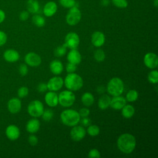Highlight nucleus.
Wrapping results in <instances>:
<instances>
[{"label":"nucleus","mask_w":158,"mask_h":158,"mask_svg":"<svg viewBox=\"0 0 158 158\" xmlns=\"http://www.w3.org/2000/svg\"><path fill=\"white\" fill-rule=\"evenodd\" d=\"M136 144L135 137L130 133L122 134L117 139L118 149L124 154H130L135 149Z\"/></svg>","instance_id":"nucleus-1"},{"label":"nucleus","mask_w":158,"mask_h":158,"mask_svg":"<svg viewBox=\"0 0 158 158\" xmlns=\"http://www.w3.org/2000/svg\"><path fill=\"white\" fill-rule=\"evenodd\" d=\"M62 123L68 127H73L78 125L80 121V115L78 111L73 109H65L60 115Z\"/></svg>","instance_id":"nucleus-2"},{"label":"nucleus","mask_w":158,"mask_h":158,"mask_svg":"<svg viewBox=\"0 0 158 158\" xmlns=\"http://www.w3.org/2000/svg\"><path fill=\"white\" fill-rule=\"evenodd\" d=\"M64 83L69 90L75 91L82 88L83 80L79 75L74 72L69 73L64 80Z\"/></svg>","instance_id":"nucleus-3"},{"label":"nucleus","mask_w":158,"mask_h":158,"mask_svg":"<svg viewBox=\"0 0 158 158\" xmlns=\"http://www.w3.org/2000/svg\"><path fill=\"white\" fill-rule=\"evenodd\" d=\"M106 89L109 94H110L111 96H119L123 92V82L120 78L114 77L108 82Z\"/></svg>","instance_id":"nucleus-4"},{"label":"nucleus","mask_w":158,"mask_h":158,"mask_svg":"<svg viewBox=\"0 0 158 158\" xmlns=\"http://www.w3.org/2000/svg\"><path fill=\"white\" fill-rule=\"evenodd\" d=\"M58 101L60 105L64 107L72 106L75 101V95L70 90H64L58 96Z\"/></svg>","instance_id":"nucleus-5"},{"label":"nucleus","mask_w":158,"mask_h":158,"mask_svg":"<svg viewBox=\"0 0 158 158\" xmlns=\"http://www.w3.org/2000/svg\"><path fill=\"white\" fill-rule=\"evenodd\" d=\"M44 110L43 104L39 100L31 101L27 107V112L28 114L35 118L41 117Z\"/></svg>","instance_id":"nucleus-6"},{"label":"nucleus","mask_w":158,"mask_h":158,"mask_svg":"<svg viewBox=\"0 0 158 158\" xmlns=\"http://www.w3.org/2000/svg\"><path fill=\"white\" fill-rule=\"evenodd\" d=\"M81 18V11L77 6H73L69 9L65 17V20L68 25L73 26L80 22Z\"/></svg>","instance_id":"nucleus-7"},{"label":"nucleus","mask_w":158,"mask_h":158,"mask_svg":"<svg viewBox=\"0 0 158 158\" xmlns=\"http://www.w3.org/2000/svg\"><path fill=\"white\" fill-rule=\"evenodd\" d=\"M80 44V38L77 33L75 32H69L65 38L64 44L67 48L73 49H77Z\"/></svg>","instance_id":"nucleus-8"},{"label":"nucleus","mask_w":158,"mask_h":158,"mask_svg":"<svg viewBox=\"0 0 158 158\" xmlns=\"http://www.w3.org/2000/svg\"><path fill=\"white\" fill-rule=\"evenodd\" d=\"M48 89L52 91H57L60 89L64 85V80L59 76H55L49 79L46 83Z\"/></svg>","instance_id":"nucleus-9"},{"label":"nucleus","mask_w":158,"mask_h":158,"mask_svg":"<svg viewBox=\"0 0 158 158\" xmlns=\"http://www.w3.org/2000/svg\"><path fill=\"white\" fill-rule=\"evenodd\" d=\"M24 60L26 64L30 67H38L41 64V58L36 53L30 52L27 53L24 57Z\"/></svg>","instance_id":"nucleus-10"},{"label":"nucleus","mask_w":158,"mask_h":158,"mask_svg":"<svg viewBox=\"0 0 158 158\" xmlns=\"http://www.w3.org/2000/svg\"><path fill=\"white\" fill-rule=\"evenodd\" d=\"M70 137L75 141H79L83 139L86 133L84 127L80 125H75L70 130Z\"/></svg>","instance_id":"nucleus-11"},{"label":"nucleus","mask_w":158,"mask_h":158,"mask_svg":"<svg viewBox=\"0 0 158 158\" xmlns=\"http://www.w3.org/2000/svg\"><path fill=\"white\" fill-rule=\"evenodd\" d=\"M144 64L149 69H156L158 65V57L153 52L146 53L143 59Z\"/></svg>","instance_id":"nucleus-12"},{"label":"nucleus","mask_w":158,"mask_h":158,"mask_svg":"<svg viewBox=\"0 0 158 158\" xmlns=\"http://www.w3.org/2000/svg\"><path fill=\"white\" fill-rule=\"evenodd\" d=\"M7 106L10 113L15 114L20 111L22 108V102L18 98H12L9 100Z\"/></svg>","instance_id":"nucleus-13"},{"label":"nucleus","mask_w":158,"mask_h":158,"mask_svg":"<svg viewBox=\"0 0 158 158\" xmlns=\"http://www.w3.org/2000/svg\"><path fill=\"white\" fill-rule=\"evenodd\" d=\"M6 137L10 141L17 140L20 135V131L19 127L15 125H10L7 127L5 131Z\"/></svg>","instance_id":"nucleus-14"},{"label":"nucleus","mask_w":158,"mask_h":158,"mask_svg":"<svg viewBox=\"0 0 158 158\" xmlns=\"http://www.w3.org/2000/svg\"><path fill=\"white\" fill-rule=\"evenodd\" d=\"M105 40V35L101 31H94L91 35V43L93 46L97 48L102 46L104 44Z\"/></svg>","instance_id":"nucleus-15"},{"label":"nucleus","mask_w":158,"mask_h":158,"mask_svg":"<svg viewBox=\"0 0 158 158\" xmlns=\"http://www.w3.org/2000/svg\"><path fill=\"white\" fill-rule=\"evenodd\" d=\"M126 102L127 100L125 98L120 95L116 96L111 98L110 106L115 110H120L126 104Z\"/></svg>","instance_id":"nucleus-16"},{"label":"nucleus","mask_w":158,"mask_h":158,"mask_svg":"<svg viewBox=\"0 0 158 158\" xmlns=\"http://www.w3.org/2000/svg\"><path fill=\"white\" fill-rule=\"evenodd\" d=\"M4 59L8 62H15L19 60L20 54L18 51L13 49H8L6 50L3 54Z\"/></svg>","instance_id":"nucleus-17"},{"label":"nucleus","mask_w":158,"mask_h":158,"mask_svg":"<svg viewBox=\"0 0 158 158\" xmlns=\"http://www.w3.org/2000/svg\"><path fill=\"white\" fill-rule=\"evenodd\" d=\"M67 59L69 62L78 65L81 61V56L80 52L77 50V49H70L67 54Z\"/></svg>","instance_id":"nucleus-18"},{"label":"nucleus","mask_w":158,"mask_h":158,"mask_svg":"<svg viewBox=\"0 0 158 158\" xmlns=\"http://www.w3.org/2000/svg\"><path fill=\"white\" fill-rule=\"evenodd\" d=\"M44 101L47 105L51 107H56L58 104V95L54 91L48 92L44 96Z\"/></svg>","instance_id":"nucleus-19"},{"label":"nucleus","mask_w":158,"mask_h":158,"mask_svg":"<svg viewBox=\"0 0 158 158\" xmlns=\"http://www.w3.org/2000/svg\"><path fill=\"white\" fill-rule=\"evenodd\" d=\"M57 6L54 1L48 2L43 7V13L46 17H52L57 12Z\"/></svg>","instance_id":"nucleus-20"},{"label":"nucleus","mask_w":158,"mask_h":158,"mask_svg":"<svg viewBox=\"0 0 158 158\" xmlns=\"http://www.w3.org/2000/svg\"><path fill=\"white\" fill-rule=\"evenodd\" d=\"M40 127V120L36 118L29 120L26 124V130L30 133H36Z\"/></svg>","instance_id":"nucleus-21"},{"label":"nucleus","mask_w":158,"mask_h":158,"mask_svg":"<svg viewBox=\"0 0 158 158\" xmlns=\"http://www.w3.org/2000/svg\"><path fill=\"white\" fill-rule=\"evenodd\" d=\"M49 69L51 72L56 75H60L64 70V66L62 63L59 60H53L49 64Z\"/></svg>","instance_id":"nucleus-22"},{"label":"nucleus","mask_w":158,"mask_h":158,"mask_svg":"<svg viewBox=\"0 0 158 158\" xmlns=\"http://www.w3.org/2000/svg\"><path fill=\"white\" fill-rule=\"evenodd\" d=\"M122 115L125 118L132 117L135 114V108L130 104H125L122 109Z\"/></svg>","instance_id":"nucleus-23"},{"label":"nucleus","mask_w":158,"mask_h":158,"mask_svg":"<svg viewBox=\"0 0 158 158\" xmlns=\"http://www.w3.org/2000/svg\"><path fill=\"white\" fill-rule=\"evenodd\" d=\"M111 98L107 94L102 95L98 100V107L101 110H105L110 106Z\"/></svg>","instance_id":"nucleus-24"},{"label":"nucleus","mask_w":158,"mask_h":158,"mask_svg":"<svg viewBox=\"0 0 158 158\" xmlns=\"http://www.w3.org/2000/svg\"><path fill=\"white\" fill-rule=\"evenodd\" d=\"M27 7L28 11L34 14H37L40 10V5L37 0H28Z\"/></svg>","instance_id":"nucleus-25"},{"label":"nucleus","mask_w":158,"mask_h":158,"mask_svg":"<svg viewBox=\"0 0 158 158\" xmlns=\"http://www.w3.org/2000/svg\"><path fill=\"white\" fill-rule=\"evenodd\" d=\"M83 104L86 107L91 106L94 101V96L89 92H86L83 94L81 98Z\"/></svg>","instance_id":"nucleus-26"},{"label":"nucleus","mask_w":158,"mask_h":158,"mask_svg":"<svg viewBox=\"0 0 158 158\" xmlns=\"http://www.w3.org/2000/svg\"><path fill=\"white\" fill-rule=\"evenodd\" d=\"M32 22L38 27H42L45 25L46 21L43 17L40 15L35 14L32 17Z\"/></svg>","instance_id":"nucleus-27"},{"label":"nucleus","mask_w":158,"mask_h":158,"mask_svg":"<svg viewBox=\"0 0 158 158\" xmlns=\"http://www.w3.org/2000/svg\"><path fill=\"white\" fill-rule=\"evenodd\" d=\"M87 133L91 136H96L99 135L100 129L98 126L96 125H89L87 128Z\"/></svg>","instance_id":"nucleus-28"},{"label":"nucleus","mask_w":158,"mask_h":158,"mask_svg":"<svg viewBox=\"0 0 158 158\" xmlns=\"http://www.w3.org/2000/svg\"><path fill=\"white\" fill-rule=\"evenodd\" d=\"M138 98V93L135 89L130 90L126 94V100L128 102H134Z\"/></svg>","instance_id":"nucleus-29"},{"label":"nucleus","mask_w":158,"mask_h":158,"mask_svg":"<svg viewBox=\"0 0 158 158\" xmlns=\"http://www.w3.org/2000/svg\"><path fill=\"white\" fill-rule=\"evenodd\" d=\"M148 80L153 84H156L158 82V72L156 70L151 71L148 75Z\"/></svg>","instance_id":"nucleus-30"},{"label":"nucleus","mask_w":158,"mask_h":158,"mask_svg":"<svg viewBox=\"0 0 158 158\" xmlns=\"http://www.w3.org/2000/svg\"><path fill=\"white\" fill-rule=\"evenodd\" d=\"M67 47L64 44L62 46H60L57 47L54 51V54L56 57H62L64 56L67 51Z\"/></svg>","instance_id":"nucleus-31"},{"label":"nucleus","mask_w":158,"mask_h":158,"mask_svg":"<svg viewBox=\"0 0 158 158\" xmlns=\"http://www.w3.org/2000/svg\"><path fill=\"white\" fill-rule=\"evenodd\" d=\"M94 57L95 60L98 62H102L106 58V54L103 50L97 49L94 54Z\"/></svg>","instance_id":"nucleus-32"},{"label":"nucleus","mask_w":158,"mask_h":158,"mask_svg":"<svg viewBox=\"0 0 158 158\" xmlns=\"http://www.w3.org/2000/svg\"><path fill=\"white\" fill-rule=\"evenodd\" d=\"M60 4L67 9H70L73 6H76V1L75 0H59Z\"/></svg>","instance_id":"nucleus-33"},{"label":"nucleus","mask_w":158,"mask_h":158,"mask_svg":"<svg viewBox=\"0 0 158 158\" xmlns=\"http://www.w3.org/2000/svg\"><path fill=\"white\" fill-rule=\"evenodd\" d=\"M111 2L115 7L120 9L126 8L128 4L127 0H111Z\"/></svg>","instance_id":"nucleus-34"},{"label":"nucleus","mask_w":158,"mask_h":158,"mask_svg":"<svg viewBox=\"0 0 158 158\" xmlns=\"http://www.w3.org/2000/svg\"><path fill=\"white\" fill-rule=\"evenodd\" d=\"M41 116L44 120L49 121L52 118V117L54 116V112L51 109H47V110H44Z\"/></svg>","instance_id":"nucleus-35"},{"label":"nucleus","mask_w":158,"mask_h":158,"mask_svg":"<svg viewBox=\"0 0 158 158\" xmlns=\"http://www.w3.org/2000/svg\"><path fill=\"white\" fill-rule=\"evenodd\" d=\"M28 88L26 86H22L17 91V95L19 98H23L28 94Z\"/></svg>","instance_id":"nucleus-36"},{"label":"nucleus","mask_w":158,"mask_h":158,"mask_svg":"<svg viewBox=\"0 0 158 158\" xmlns=\"http://www.w3.org/2000/svg\"><path fill=\"white\" fill-rule=\"evenodd\" d=\"M19 72L22 76H25L28 72V69L26 64H21L19 67Z\"/></svg>","instance_id":"nucleus-37"},{"label":"nucleus","mask_w":158,"mask_h":158,"mask_svg":"<svg viewBox=\"0 0 158 158\" xmlns=\"http://www.w3.org/2000/svg\"><path fill=\"white\" fill-rule=\"evenodd\" d=\"M88 156L89 158H100L101 154L100 152L97 149H92L89 151Z\"/></svg>","instance_id":"nucleus-38"},{"label":"nucleus","mask_w":158,"mask_h":158,"mask_svg":"<svg viewBox=\"0 0 158 158\" xmlns=\"http://www.w3.org/2000/svg\"><path fill=\"white\" fill-rule=\"evenodd\" d=\"M66 71L69 73H73L77 69V65L70 62H68L65 67Z\"/></svg>","instance_id":"nucleus-39"},{"label":"nucleus","mask_w":158,"mask_h":158,"mask_svg":"<svg viewBox=\"0 0 158 158\" xmlns=\"http://www.w3.org/2000/svg\"><path fill=\"white\" fill-rule=\"evenodd\" d=\"M28 143L30 145L35 146V145L37 144V143L38 142V138L36 135H31L28 136Z\"/></svg>","instance_id":"nucleus-40"},{"label":"nucleus","mask_w":158,"mask_h":158,"mask_svg":"<svg viewBox=\"0 0 158 158\" xmlns=\"http://www.w3.org/2000/svg\"><path fill=\"white\" fill-rule=\"evenodd\" d=\"M7 40V36L6 33L0 31V47L4 45Z\"/></svg>","instance_id":"nucleus-41"},{"label":"nucleus","mask_w":158,"mask_h":158,"mask_svg":"<svg viewBox=\"0 0 158 158\" xmlns=\"http://www.w3.org/2000/svg\"><path fill=\"white\" fill-rule=\"evenodd\" d=\"M80 117H88L90 113V111L88 109V108H86V107H83V108H81L79 112H78Z\"/></svg>","instance_id":"nucleus-42"},{"label":"nucleus","mask_w":158,"mask_h":158,"mask_svg":"<svg viewBox=\"0 0 158 158\" xmlns=\"http://www.w3.org/2000/svg\"><path fill=\"white\" fill-rule=\"evenodd\" d=\"M29 17V12L27 10H23L20 12L19 15V19L22 21L27 20Z\"/></svg>","instance_id":"nucleus-43"},{"label":"nucleus","mask_w":158,"mask_h":158,"mask_svg":"<svg viewBox=\"0 0 158 158\" xmlns=\"http://www.w3.org/2000/svg\"><path fill=\"white\" fill-rule=\"evenodd\" d=\"M47 89H48L47 85L46 83H40L38 84L37 86V90L38 92H40V93H43L46 91Z\"/></svg>","instance_id":"nucleus-44"},{"label":"nucleus","mask_w":158,"mask_h":158,"mask_svg":"<svg viewBox=\"0 0 158 158\" xmlns=\"http://www.w3.org/2000/svg\"><path fill=\"white\" fill-rule=\"evenodd\" d=\"M81 122V124L83 125H84L85 127H87V126H89L91 124V120L89 118L86 117H83Z\"/></svg>","instance_id":"nucleus-45"},{"label":"nucleus","mask_w":158,"mask_h":158,"mask_svg":"<svg viewBox=\"0 0 158 158\" xmlns=\"http://www.w3.org/2000/svg\"><path fill=\"white\" fill-rule=\"evenodd\" d=\"M5 17H6L5 13L4 12L3 10L0 9V23H1L4 20Z\"/></svg>","instance_id":"nucleus-46"},{"label":"nucleus","mask_w":158,"mask_h":158,"mask_svg":"<svg viewBox=\"0 0 158 158\" xmlns=\"http://www.w3.org/2000/svg\"><path fill=\"white\" fill-rule=\"evenodd\" d=\"M110 3V0H101V4L103 6H107Z\"/></svg>","instance_id":"nucleus-47"},{"label":"nucleus","mask_w":158,"mask_h":158,"mask_svg":"<svg viewBox=\"0 0 158 158\" xmlns=\"http://www.w3.org/2000/svg\"><path fill=\"white\" fill-rule=\"evenodd\" d=\"M153 5L155 7H157L158 6V0H153Z\"/></svg>","instance_id":"nucleus-48"}]
</instances>
